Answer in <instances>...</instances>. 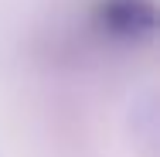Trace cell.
<instances>
[{"label":"cell","instance_id":"cell-1","mask_svg":"<svg viewBox=\"0 0 160 157\" xmlns=\"http://www.w3.org/2000/svg\"><path fill=\"white\" fill-rule=\"evenodd\" d=\"M102 24L119 38H140L153 28V3L150 0H106Z\"/></svg>","mask_w":160,"mask_h":157}]
</instances>
